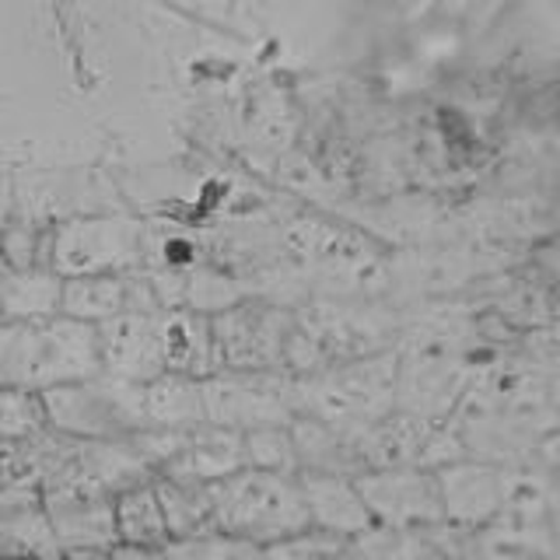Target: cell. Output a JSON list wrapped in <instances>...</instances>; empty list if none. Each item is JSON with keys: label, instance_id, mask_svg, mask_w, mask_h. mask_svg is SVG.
I'll list each match as a JSON object with an SVG mask.
<instances>
[{"label": "cell", "instance_id": "3", "mask_svg": "<svg viewBox=\"0 0 560 560\" xmlns=\"http://www.w3.org/2000/svg\"><path fill=\"white\" fill-rule=\"evenodd\" d=\"M46 420L78 442H116L144 431V410H140V385L119 382L113 375H98L74 385H57L43 393Z\"/></svg>", "mask_w": 560, "mask_h": 560}, {"label": "cell", "instance_id": "10", "mask_svg": "<svg viewBox=\"0 0 560 560\" xmlns=\"http://www.w3.org/2000/svg\"><path fill=\"white\" fill-rule=\"evenodd\" d=\"M116 536L130 547H168V525L154 480L137 483L116 498Z\"/></svg>", "mask_w": 560, "mask_h": 560}, {"label": "cell", "instance_id": "1", "mask_svg": "<svg viewBox=\"0 0 560 560\" xmlns=\"http://www.w3.org/2000/svg\"><path fill=\"white\" fill-rule=\"evenodd\" d=\"M98 375V326L70 315H52L43 323H0V389L46 393Z\"/></svg>", "mask_w": 560, "mask_h": 560}, {"label": "cell", "instance_id": "6", "mask_svg": "<svg viewBox=\"0 0 560 560\" xmlns=\"http://www.w3.org/2000/svg\"><path fill=\"white\" fill-rule=\"evenodd\" d=\"M238 469H245V442H242V431L238 428L207 424V428L189 431L186 445L162 466V472H158V477L210 487V483L228 480Z\"/></svg>", "mask_w": 560, "mask_h": 560}, {"label": "cell", "instance_id": "18", "mask_svg": "<svg viewBox=\"0 0 560 560\" xmlns=\"http://www.w3.org/2000/svg\"><path fill=\"white\" fill-rule=\"evenodd\" d=\"M0 560H35V557H0Z\"/></svg>", "mask_w": 560, "mask_h": 560}, {"label": "cell", "instance_id": "4", "mask_svg": "<svg viewBox=\"0 0 560 560\" xmlns=\"http://www.w3.org/2000/svg\"><path fill=\"white\" fill-rule=\"evenodd\" d=\"M57 550H113L116 536V498L81 494V490H43Z\"/></svg>", "mask_w": 560, "mask_h": 560}, {"label": "cell", "instance_id": "7", "mask_svg": "<svg viewBox=\"0 0 560 560\" xmlns=\"http://www.w3.org/2000/svg\"><path fill=\"white\" fill-rule=\"evenodd\" d=\"M57 553L43 490L32 483H0V557H35Z\"/></svg>", "mask_w": 560, "mask_h": 560}, {"label": "cell", "instance_id": "12", "mask_svg": "<svg viewBox=\"0 0 560 560\" xmlns=\"http://www.w3.org/2000/svg\"><path fill=\"white\" fill-rule=\"evenodd\" d=\"M165 550L172 560H267V547L262 542L221 529L186 536V539H168Z\"/></svg>", "mask_w": 560, "mask_h": 560}, {"label": "cell", "instance_id": "13", "mask_svg": "<svg viewBox=\"0 0 560 560\" xmlns=\"http://www.w3.org/2000/svg\"><path fill=\"white\" fill-rule=\"evenodd\" d=\"M49 428L43 393L0 389V442H25Z\"/></svg>", "mask_w": 560, "mask_h": 560}, {"label": "cell", "instance_id": "15", "mask_svg": "<svg viewBox=\"0 0 560 560\" xmlns=\"http://www.w3.org/2000/svg\"><path fill=\"white\" fill-rule=\"evenodd\" d=\"M113 560H172L165 547H130V542H116Z\"/></svg>", "mask_w": 560, "mask_h": 560}, {"label": "cell", "instance_id": "5", "mask_svg": "<svg viewBox=\"0 0 560 560\" xmlns=\"http://www.w3.org/2000/svg\"><path fill=\"white\" fill-rule=\"evenodd\" d=\"M158 337H162L165 375L203 382L221 368V350L210 315L189 308H162L158 312Z\"/></svg>", "mask_w": 560, "mask_h": 560}, {"label": "cell", "instance_id": "8", "mask_svg": "<svg viewBox=\"0 0 560 560\" xmlns=\"http://www.w3.org/2000/svg\"><path fill=\"white\" fill-rule=\"evenodd\" d=\"M127 312H162L151 305L148 298H140L133 284L119 280L113 273H95V277H67L63 280V305L60 315L81 323H113Z\"/></svg>", "mask_w": 560, "mask_h": 560}, {"label": "cell", "instance_id": "17", "mask_svg": "<svg viewBox=\"0 0 560 560\" xmlns=\"http://www.w3.org/2000/svg\"><path fill=\"white\" fill-rule=\"evenodd\" d=\"M11 267H8V256H4V245H0V277H4Z\"/></svg>", "mask_w": 560, "mask_h": 560}, {"label": "cell", "instance_id": "2", "mask_svg": "<svg viewBox=\"0 0 560 560\" xmlns=\"http://www.w3.org/2000/svg\"><path fill=\"white\" fill-rule=\"evenodd\" d=\"M214 504V529L235 533L270 547L312 525L305 490L288 472L270 469H238L221 483H210Z\"/></svg>", "mask_w": 560, "mask_h": 560}, {"label": "cell", "instance_id": "14", "mask_svg": "<svg viewBox=\"0 0 560 560\" xmlns=\"http://www.w3.org/2000/svg\"><path fill=\"white\" fill-rule=\"evenodd\" d=\"M245 442V466L249 469H270V472H288L291 466V438L277 428H249L242 431Z\"/></svg>", "mask_w": 560, "mask_h": 560}, {"label": "cell", "instance_id": "9", "mask_svg": "<svg viewBox=\"0 0 560 560\" xmlns=\"http://www.w3.org/2000/svg\"><path fill=\"white\" fill-rule=\"evenodd\" d=\"M63 280L46 270H8L0 277V312L4 323H43L60 315Z\"/></svg>", "mask_w": 560, "mask_h": 560}, {"label": "cell", "instance_id": "19", "mask_svg": "<svg viewBox=\"0 0 560 560\" xmlns=\"http://www.w3.org/2000/svg\"><path fill=\"white\" fill-rule=\"evenodd\" d=\"M0 483H4V469H0Z\"/></svg>", "mask_w": 560, "mask_h": 560}, {"label": "cell", "instance_id": "11", "mask_svg": "<svg viewBox=\"0 0 560 560\" xmlns=\"http://www.w3.org/2000/svg\"><path fill=\"white\" fill-rule=\"evenodd\" d=\"M158 501H162L165 525L172 539L200 536L214 529V504H210V487L183 483L168 477H154Z\"/></svg>", "mask_w": 560, "mask_h": 560}, {"label": "cell", "instance_id": "20", "mask_svg": "<svg viewBox=\"0 0 560 560\" xmlns=\"http://www.w3.org/2000/svg\"><path fill=\"white\" fill-rule=\"evenodd\" d=\"M0 323H4V312H0Z\"/></svg>", "mask_w": 560, "mask_h": 560}, {"label": "cell", "instance_id": "16", "mask_svg": "<svg viewBox=\"0 0 560 560\" xmlns=\"http://www.w3.org/2000/svg\"><path fill=\"white\" fill-rule=\"evenodd\" d=\"M46 560H113V550H57Z\"/></svg>", "mask_w": 560, "mask_h": 560}]
</instances>
